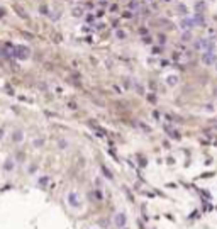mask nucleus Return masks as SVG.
Returning a JSON list of instances; mask_svg holds the SVG:
<instances>
[{"mask_svg":"<svg viewBox=\"0 0 217 229\" xmlns=\"http://www.w3.org/2000/svg\"><path fill=\"white\" fill-rule=\"evenodd\" d=\"M100 170H102V172H104V175H105V176H107L108 180H112V178H114V176H112V173H110V170H108L107 166H104V165H102V166H100Z\"/></svg>","mask_w":217,"mask_h":229,"instance_id":"obj_8","label":"nucleus"},{"mask_svg":"<svg viewBox=\"0 0 217 229\" xmlns=\"http://www.w3.org/2000/svg\"><path fill=\"white\" fill-rule=\"evenodd\" d=\"M71 15H73V17H82V9H73Z\"/></svg>","mask_w":217,"mask_h":229,"instance_id":"obj_9","label":"nucleus"},{"mask_svg":"<svg viewBox=\"0 0 217 229\" xmlns=\"http://www.w3.org/2000/svg\"><path fill=\"white\" fill-rule=\"evenodd\" d=\"M178 81H180V76L178 75H168L166 76V85H168V87H177Z\"/></svg>","mask_w":217,"mask_h":229,"instance_id":"obj_4","label":"nucleus"},{"mask_svg":"<svg viewBox=\"0 0 217 229\" xmlns=\"http://www.w3.org/2000/svg\"><path fill=\"white\" fill-rule=\"evenodd\" d=\"M37 172V165H31L29 166V173H36Z\"/></svg>","mask_w":217,"mask_h":229,"instance_id":"obj_10","label":"nucleus"},{"mask_svg":"<svg viewBox=\"0 0 217 229\" xmlns=\"http://www.w3.org/2000/svg\"><path fill=\"white\" fill-rule=\"evenodd\" d=\"M14 168H16L14 160H12V158H7V160L3 161V170H5L7 173H10V172H14Z\"/></svg>","mask_w":217,"mask_h":229,"instance_id":"obj_5","label":"nucleus"},{"mask_svg":"<svg viewBox=\"0 0 217 229\" xmlns=\"http://www.w3.org/2000/svg\"><path fill=\"white\" fill-rule=\"evenodd\" d=\"M122 229H127V228H122Z\"/></svg>","mask_w":217,"mask_h":229,"instance_id":"obj_15","label":"nucleus"},{"mask_svg":"<svg viewBox=\"0 0 217 229\" xmlns=\"http://www.w3.org/2000/svg\"><path fill=\"white\" fill-rule=\"evenodd\" d=\"M216 71H217V61H216Z\"/></svg>","mask_w":217,"mask_h":229,"instance_id":"obj_14","label":"nucleus"},{"mask_svg":"<svg viewBox=\"0 0 217 229\" xmlns=\"http://www.w3.org/2000/svg\"><path fill=\"white\" fill-rule=\"evenodd\" d=\"M2 15H3V9H0V17H2Z\"/></svg>","mask_w":217,"mask_h":229,"instance_id":"obj_13","label":"nucleus"},{"mask_svg":"<svg viewBox=\"0 0 217 229\" xmlns=\"http://www.w3.org/2000/svg\"><path fill=\"white\" fill-rule=\"evenodd\" d=\"M148 2H151V0H148Z\"/></svg>","mask_w":217,"mask_h":229,"instance_id":"obj_16","label":"nucleus"},{"mask_svg":"<svg viewBox=\"0 0 217 229\" xmlns=\"http://www.w3.org/2000/svg\"><path fill=\"white\" fill-rule=\"evenodd\" d=\"M115 34H117V38H119V39H124V38H126V36H124V32H122V31H117V32H115Z\"/></svg>","mask_w":217,"mask_h":229,"instance_id":"obj_11","label":"nucleus"},{"mask_svg":"<svg viewBox=\"0 0 217 229\" xmlns=\"http://www.w3.org/2000/svg\"><path fill=\"white\" fill-rule=\"evenodd\" d=\"M12 141H14V143H22V141H24V131L16 129V131L12 133Z\"/></svg>","mask_w":217,"mask_h":229,"instance_id":"obj_6","label":"nucleus"},{"mask_svg":"<svg viewBox=\"0 0 217 229\" xmlns=\"http://www.w3.org/2000/svg\"><path fill=\"white\" fill-rule=\"evenodd\" d=\"M217 61V56L214 51H210V49H207L204 55H202V63L205 65V66H210V65H214Z\"/></svg>","mask_w":217,"mask_h":229,"instance_id":"obj_2","label":"nucleus"},{"mask_svg":"<svg viewBox=\"0 0 217 229\" xmlns=\"http://www.w3.org/2000/svg\"><path fill=\"white\" fill-rule=\"evenodd\" d=\"M127 222V216L124 212H117L115 216H114V224H115V228H124Z\"/></svg>","mask_w":217,"mask_h":229,"instance_id":"obj_3","label":"nucleus"},{"mask_svg":"<svg viewBox=\"0 0 217 229\" xmlns=\"http://www.w3.org/2000/svg\"><path fill=\"white\" fill-rule=\"evenodd\" d=\"M66 202H68V205L71 207V209H82V200H80V195H78V192H68V195H66Z\"/></svg>","mask_w":217,"mask_h":229,"instance_id":"obj_1","label":"nucleus"},{"mask_svg":"<svg viewBox=\"0 0 217 229\" xmlns=\"http://www.w3.org/2000/svg\"><path fill=\"white\" fill-rule=\"evenodd\" d=\"M17 56L22 58V59H24V58H27V56H29V49H27V48H24V46H22V48H19V49H17Z\"/></svg>","mask_w":217,"mask_h":229,"instance_id":"obj_7","label":"nucleus"},{"mask_svg":"<svg viewBox=\"0 0 217 229\" xmlns=\"http://www.w3.org/2000/svg\"><path fill=\"white\" fill-rule=\"evenodd\" d=\"M3 133H5V131H3V129H2V127H0V139H2V137H3Z\"/></svg>","mask_w":217,"mask_h":229,"instance_id":"obj_12","label":"nucleus"}]
</instances>
